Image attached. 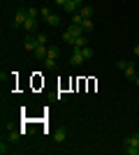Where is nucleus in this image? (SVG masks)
Returning a JSON list of instances; mask_svg holds the SVG:
<instances>
[{"mask_svg":"<svg viewBox=\"0 0 139 155\" xmlns=\"http://www.w3.org/2000/svg\"><path fill=\"white\" fill-rule=\"evenodd\" d=\"M125 153L127 155H139V132H134V134L125 137Z\"/></svg>","mask_w":139,"mask_h":155,"instance_id":"f257e3e1","label":"nucleus"},{"mask_svg":"<svg viewBox=\"0 0 139 155\" xmlns=\"http://www.w3.org/2000/svg\"><path fill=\"white\" fill-rule=\"evenodd\" d=\"M118 70H123V74H125L127 81H134V79H137L134 63H130V60H118Z\"/></svg>","mask_w":139,"mask_h":155,"instance_id":"f03ea898","label":"nucleus"},{"mask_svg":"<svg viewBox=\"0 0 139 155\" xmlns=\"http://www.w3.org/2000/svg\"><path fill=\"white\" fill-rule=\"evenodd\" d=\"M81 7H84V0H67V5L63 7V9H65L67 14H77Z\"/></svg>","mask_w":139,"mask_h":155,"instance_id":"7ed1b4c3","label":"nucleus"},{"mask_svg":"<svg viewBox=\"0 0 139 155\" xmlns=\"http://www.w3.org/2000/svg\"><path fill=\"white\" fill-rule=\"evenodd\" d=\"M26 19H28V12L26 9H19L16 16H14V28H21L23 23H26Z\"/></svg>","mask_w":139,"mask_h":155,"instance_id":"20e7f679","label":"nucleus"},{"mask_svg":"<svg viewBox=\"0 0 139 155\" xmlns=\"http://www.w3.org/2000/svg\"><path fill=\"white\" fill-rule=\"evenodd\" d=\"M23 46H26V51L33 53L35 49H37V37H35V35H28V37L23 39Z\"/></svg>","mask_w":139,"mask_h":155,"instance_id":"39448f33","label":"nucleus"},{"mask_svg":"<svg viewBox=\"0 0 139 155\" xmlns=\"http://www.w3.org/2000/svg\"><path fill=\"white\" fill-rule=\"evenodd\" d=\"M33 56H35V58H40V60H44L46 56H49V46H46V44H37V49L33 51Z\"/></svg>","mask_w":139,"mask_h":155,"instance_id":"423d86ee","label":"nucleus"},{"mask_svg":"<svg viewBox=\"0 0 139 155\" xmlns=\"http://www.w3.org/2000/svg\"><path fill=\"white\" fill-rule=\"evenodd\" d=\"M84 60H86V58H84L81 49H79V46H74V51H72V58H70V63H72V65H81Z\"/></svg>","mask_w":139,"mask_h":155,"instance_id":"0eeeda50","label":"nucleus"},{"mask_svg":"<svg viewBox=\"0 0 139 155\" xmlns=\"http://www.w3.org/2000/svg\"><path fill=\"white\" fill-rule=\"evenodd\" d=\"M23 30H26L28 35H35V30H37V19H26V23H23Z\"/></svg>","mask_w":139,"mask_h":155,"instance_id":"6e6552de","label":"nucleus"},{"mask_svg":"<svg viewBox=\"0 0 139 155\" xmlns=\"http://www.w3.org/2000/svg\"><path fill=\"white\" fill-rule=\"evenodd\" d=\"M65 139H67V130H65V127H60V130H56V132H53V141L63 143Z\"/></svg>","mask_w":139,"mask_h":155,"instance_id":"1a4fd4ad","label":"nucleus"},{"mask_svg":"<svg viewBox=\"0 0 139 155\" xmlns=\"http://www.w3.org/2000/svg\"><path fill=\"white\" fill-rule=\"evenodd\" d=\"M79 14H81V19H93V14H95V9H93L91 5H84L79 9Z\"/></svg>","mask_w":139,"mask_h":155,"instance_id":"9d476101","label":"nucleus"},{"mask_svg":"<svg viewBox=\"0 0 139 155\" xmlns=\"http://www.w3.org/2000/svg\"><path fill=\"white\" fill-rule=\"evenodd\" d=\"M67 32H70L72 37H81V35H86V32L81 30V26H77V23H72V26L67 28ZM72 44H74V42H72Z\"/></svg>","mask_w":139,"mask_h":155,"instance_id":"9b49d317","label":"nucleus"},{"mask_svg":"<svg viewBox=\"0 0 139 155\" xmlns=\"http://www.w3.org/2000/svg\"><path fill=\"white\" fill-rule=\"evenodd\" d=\"M79 26H81V30L86 32V35H88V32H93V21H91V19H84Z\"/></svg>","mask_w":139,"mask_h":155,"instance_id":"f8f14e48","label":"nucleus"},{"mask_svg":"<svg viewBox=\"0 0 139 155\" xmlns=\"http://www.w3.org/2000/svg\"><path fill=\"white\" fill-rule=\"evenodd\" d=\"M46 23H49V26H53V28L60 26V16H58V14H51V16L46 19Z\"/></svg>","mask_w":139,"mask_h":155,"instance_id":"ddd939ff","label":"nucleus"},{"mask_svg":"<svg viewBox=\"0 0 139 155\" xmlns=\"http://www.w3.org/2000/svg\"><path fill=\"white\" fill-rule=\"evenodd\" d=\"M74 46H79V49H84V46H88V39L81 35V37H74Z\"/></svg>","mask_w":139,"mask_h":155,"instance_id":"4468645a","label":"nucleus"},{"mask_svg":"<svg viewBox=\"0 0 139 155\" xmlns=\"http://www.w3.org/2000/svg\"><path fill=\"white\" fill-rule=\"evenodd\" d=\"M44 70H56V58H44Z\"/></svg>","mask_w":139,"mask_h":155,"instance_id":"2eb2a0df","label":"nucleus"},{"mask_svg":"<svg viewBox=\"0 0 139 155\" xmlns=\"http://www.w3.org/2000/svg\"><path fill=\"white\" fill-rule=\"evenodd\" d=\"M58 56H60L58 46H49V56H46V58H58Z\"/></svg>","mask_w":139,"mask_h":155,"instance_id":"dca6fc26","label":"nucleus"},{"mask_svg":"<svg viewBox=\"0 0 139 155\" xmlns=\"http://www.w3.org/2000/svg\"><path fill=\"white\" fill-rule=\"evenodd\" d=\"M26 12H28V19H37L40 16V9H35V7H28Z\"/></svg>","mask_w":139,"mask_h":155,"instance_id":"f3484780","label":"nucleus"},{"mask_svg":"<svg viewBox=\"0 0 139 155\" xmlns=\"http://www.w3.org/2000/svg\"><path fill=\"white\" fill-rule=\"evenodd\" d=\"M81 53H84V58H93V49H91V46H84V49H81Z\"/></svg>","mask_w":139,"mask_h":155,"instance_id":"a211bd4d","label":"nucleus"},{"mask_svg":"<svg viewBox=\"0 0 139 155\" xmlns=\"http://www.w3.org/2000/svg\"><path fill=\"white\" fill-rule=\"evenodd\" d=\"M19 130H12V132H9V137H7V139H9V141H19Z\"/></svg>","mask_w":139,"mask_h":155,"instance_id":"6ab92c4d","label":"nucleus"},{"mask_svg":"<svg viewBox=\"0 0 139 155\" xmlns=\"http://www.w3.org/2000/svg\"><path fill=\"white\" fill-rule=\"evenodd\" d=\"M40 16H42V19H49V16H51V9H49V7H42V9H40Z\"/></svg>","mask_w":139,"mask_h":155,"instance_id":"aec40b11","label":"nucleus"},{"mask_svg":"<svg viewBox=\"0 0 139 155\" xmlns=\"http://www.w3.org/2000/svg\"><path fill=\"white\" fill-rule=\"evenodd\" d=\"M35 37H37V44H46V35H42V32H35Z\"/></svg>","mask_w":139,"mask_h":155,"instance_id":"412c9836","label":"nucleus"},{"mask_svg":"<svg viewBox=\"0 0 139 155\" xmlns=\"http://www.w3.org/2000/svg\"><path fill=\"white\" fill-rule=\"evenodd\" d=\"M81 21H84V19H81V14H79V12H77V14H72V23H77V26H79Z\"/></svg>","mask_w":139,"mask_h":155,"instance_id":"4be33fe9","label":"nucleus"},{"mask_svg":"<svg viewBox=\"0 0 139 155\" xmlns=\"http://www.w3.org/2000/svg\"><path fill=\"white\" fill-rule=\"evenodd\" d=\"M53 2H56L58 7H65V5H67V0H53Z\"/></svg>","mask_w":139,"mask_h":155,"instance_id":"5701e85b","label":"nucleus"},{"mask_svg":"<svg viewBox=\"0 0 139 155\" xmlns=\"http://www.w3.org/2000/svg\"><path fill=\"white\" fill-rule=\"evenodd\" d=\"M134 56H139V44H137V46H134Z\"/></svg>","mask_w":139,"mask_h":155,"instance_id":"b1692460","label":"nucleus"},{"mask_svg":"<svg viewBox=\"0 0 139 155\" xmlns=\"http://www.w3.org/2000/svg\"><path fill=\"white\" fill-rule=\"evenodd\" d=\"M134 84H137V86H139V77H137V79H134Z\"/></svg>","mask_w":139,"mask_h":155,"instance_id":"393cba45","label":"nucleus"}]
</instances>
